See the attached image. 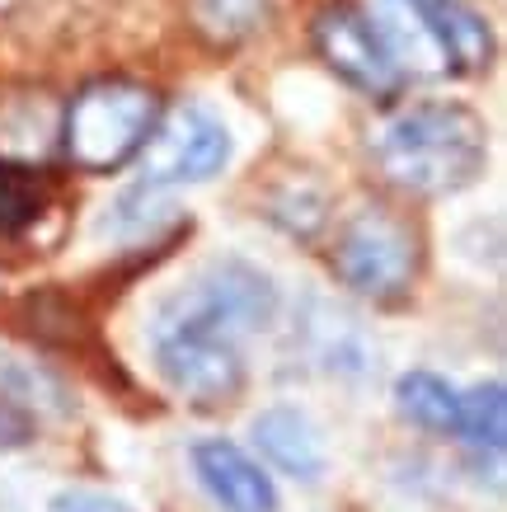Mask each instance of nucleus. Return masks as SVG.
Here are the masks:
<instances>
[{
  "mask_svg": "<svg viewBox=\"0 0 507 512\" xmlns=\"http://www.w3.org/2000/svg\"><path fill=\"white\" fill-rule=\"evenodd\" d=\"M277 320V287L245 259H216L169 296L151 325V353L174 395L198 409L231 404L245 390V339Z\"/></svg>",
  "mask_w": 507,
  "mask_h": 512,
  "instance_id": "f257e3e1",
  "label": "nucleus"
},
{
  "mask_svg": "<svg viewBox=\"0 0 507 512\" xmlns=\"http://www.w3.org/2000/svg\"><path fill=\"white\" fill-rule=\"evenodd\" d=\"M376 160L404 193L446 198L479 179L489 132L465 104H414L376 132Z\"/></svg>",
  "mask_w": 507,
  "mask_h": 512,
  "instance_id": "f03ea898",
  "label": "nucleus"
},
{
  "mask_svg": "<svg viewBox=\"0 0 507 512\" xmlns=\"http://www.w3.org/2000/svg\"><path fill=\"white\" fill-rule=\"evenodd\" d=\"M160 118L155 90L137 80H94L66 109V156L90 174H108L137 156Z\"/></svg>",
  "mask_w": 507,
  "mask_h": 512,
  "instance_id": "7ed1b4c3",
  "label": "nucleus"
},
{
  "mask_svg": "<svg viewBox=\"0 0 507 512\" xmlns=\"http://www.w3.org/2000/svg\"><path fill=\"white\" fill-rule=\"evenodd\" d=\"M338 282L362 301L395 306L414 292L418 278V235L390 207H362L353 221H343L334 240Z\"/></svg>",
  "mask_w": 507,
  "mask_h": 512,
  "instance_id": "20e7f679",
  "label": "nucleus"
},
{
  "mask_svg": "<svg viewBox=\"0 0 507 512\" xmlns=\"http://www.w3.org/2000/svg\"><path fill=\"white\" fill-rule=\"evenodd\" d=\"M141 156V179L155 188H179V184H202L212 174L226 170L231 160V132L202 104H179L174 113L155 118L151 137L137 151Z\"/></svg>",
  "mask_w": 507,
  "mask_h": 512,
  "instance_id": "39448f33",
  "label": "nucleus"
},
{
  "mask_svg": "<svg viewBox=\"0 0 507 512\" xmlns=\"http://www.w3.org/2000/svg\"><path fill=\"white\" fill-rule=\"evenodd\" d=\"M310 38H315V52L324 57V66L338 80H348L353 90L371 94V99H390L404 85V76L390 62V52L371 29V19L357 5H324L315 15Z\"/></svg>",
  "mask_w": 507,
  "mask_h": 512,
  "instance_id": "423d86ee",
  "label": "nucleus"
},
{
  "mask_svg": "<svg viewBox=\"0 0 507 512\" xmlns=\"http://www.w3.org/2000/svg\"><path fill=\"white\" fill-rule=\"evenodd\" d=\"M362 15L371 19V29L390 52V62L404 80H442L451 76V62L442 52V38L432 29L423 0H367Z\"/></svg>",
  "mask_w": 507,
  "mask_h": 512,
  "instance_id": "0eeeda50",
  "label": "nucleus"
},
{
  "mask_svg": "<svg viewBox=\"0 0 507 512\" xmlns=\"http://www.w3.org/2000/svg\"><path fill=\"white\" fill-rule=\"evenodd\" d=\"M193 470L221 512H277L273 475L226 437H207L193 447Z\"/></svg>",
  "mask_w": 507,
  "mask_h": 512,
  "instance_id": "6e6552de",
  "label": "nucleus"
},
{
  "mask_svg": "<svg viewBox=\"0 0 507 512\" xmlns=\"http://www.w3.org/2000/svg\"><path fill=\"white\" fill-rule=\"evenodd\" d=\"M249 433H254V447L273 470H282V475H292L301 484H315L324 475V461H329L324 456V437L301 409L273 404V409L254 414Z\"/></svg>",
  "mask_w": 507,
  "mask_h": 512,
  "instance_id": "1a4fd4ad",
  "label": "nucleus"
},
{
  "mask_svg": "<svg viewBox=\"0 0 507 512\" xmlns=\"http://www.w3.org/2000/svg\"><path fill=\"white\" fill-rule=\"evenodd\" d=\"M395 404L414 428L432 437H456V419H461V390L437 372H404L395 381Z\"/></svg>",
  "mask_w": 507,
  "mask_h": 512,
  "instance_id": "9d476101",
  "label": "nucleus"
},
{
  "mask_svg": "<svg viewBox=\"0 0 507 512\" xmlns=\"http://www.w3.org/2000/svg\"><path fill=\"white\" fill-rule=\"evenodd\" d=\"M456 437H461L465 447L489 451V456H503V447H507V395H503V381H489V386H475L470 395H461Z\"/></svg>",
  "mask_w": 507,
  "mask_h": 512,
  "instance_id": "9b49d317",
  "label": "nucleus"
},
{
  "mask_svg": "<svg viewBox=\"0 0 507 512\" xmlns=\"http://www.w3.org/2000/svg\"><path fill=\"white\" fill-rule=\"evenodd\" d=\"M273 10V0H188L193 29L212 47H235L259 29Z\"/></svg>",
  "mask_w": 507,
  "mask_h": 512,
  "instance_id": "f8f14e48",
  "label": "nucleus"
},
{
  "mask_svg": "<svg viewBox=\"0 0 507 512\" xmlns=\"http://www.w3.org/2000/svg\"><path fill=\"white\" fill-rule=\"evenodd\" d=\"M43 212V179L24 165L0 160V240L24 235Z\"/></svg>",
  "mask_w": 507,
  "mask_h": 512,
  "instance_id": "ddd939ff",
  "label": "nucleus"
},
{
  "mask_svg": "<svg viewBox=\"0 0 507 512\" xmlns=\"http://www.w3.org/2000/svg\"><path fill=\"white\" fill-rule=\"evenodd\" d=\"M38 437V419H33L29 404H19L10 390H0V451L29 447Z\"/></svg>",
  "mask_w": 507,
  "mask_h": 512,
  "instance_id": "4468645a",
  "label": "nucleus"
}]
</instances>
